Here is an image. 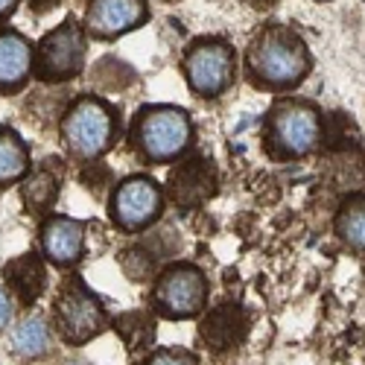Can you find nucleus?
<instances>
[{
  "mask_svg": "<svg viewBox=\"0 0 365 365\" xmlns=\"http://www.w3.org/2000/svg\"><path fill=\"white\" fill-rule=\"evenodd\" d=\"M111 222L126 231V234H140L152 222H158L164 214V190L158 181L146 175H129L123 178L111 193Z\"/></svg>",
  "mask_w": 365,
  "mask_h": 365,
  "instance_id": "nucleus-9",
  "label": "nucleus"
},
{
  "mask_svg": "<svg viewBox=\"0 0 365 365\" xmlns=\"http://www.w3.org/2000/svg\"><path fill=\"white\" fill-rule=\"evenodd\" d=\"M41 249L44 257L58 269L76 266L85 255V222L62 214L47 217L41 225Z\"/></svg>",
  "mask_w": 365,
  "mask_h": 365,
  "instance_id": "nucleus-12",
  "label": "nucleus"
},
{
  "mask_svg": "<svg viewBox=\"0 0 365 365\" xmlns=\"http://www.w3.org/2000/svg\"><path fill=\"white\" fill-rule=\"evenodd\" d=\"M316 4H324V0H316Z\"/></svg>",
  "mask_w": 365,
  "mask_h": 365,
  "instance_id": "nucleus-26",
  "label": "nucleus"
},
{
  "mask_svg": "<svg viewBox=\"0 0 365 365\" xmlns=\"http://www.w3.org/2000/svg\"><path fill=\"white\" fill-rule=\"evenodd\" d=\"M85 56H88L85 26L76 18H65L38 41L33 56V73L47 85L68 82L82 73Z\"/></svg>",
  "mask_w": 365,
  "mask_h": 365,
  "instance_id": "nucleus-6",
  "label": "nucleus"
},
{
  "mask_svg": "<svg viewBox=\"0 0 365 365\" xmlns=\"http://www.w3.org/2000/svg\"><path fill=\"white\" fill-rule=\"evenodd\" d=\"M217 190V170L207 158H187L181 161L167 181V196L178 207H199Z\"/></svg>",
  "mask_w": 365,
  "mask_h": 365,
  "instance_id": "nucleus-11",
  "label": "nucleus"
},
{
  "mask_svg": "<svg viewBox=\"0 0 365 365\" xmlns=\"http://www.w3.org/2000/svg\"><path fill=\"white\" fill-rule=\"evenodd\" d=\"M313 68L304 38L287 24H269L252 38L246 50V71L255 88L292 91L307 79Z\"/></svg>",
  "mask_w": 365,
  "mask_h": 365,
  "instance_id": "nucleus-1",
  "label": "nucleus"
},
{
  "mask_svg": "<svg viewBox=\"0 0 365 365\" xmlns=\"http://www.w3.org/2000/svg\"><path fill=\"white\" fill-rule=\"evenodd\" d=\"M246 6H252V9H257V12H269V9H275L281 0H242Z\"/></svg>",
  "mask_w": 365,
  "mask_h": 365,
  "instance_id": "nucleus-24",
  "label": "nucleus"
},
{
  "mask_svg": "<svg viewBox=\"0 0 365 365\" xmlns=\"http://www.w3.org/2000/svg\"><path fill=\"white\" fill-rule=\"evenodd\" d=\"M56 327L62 333V339L68 345H85L94 336H100L106 327V307L100 304V298L85 287L82 278L71 275L62 289L56 295Z\"/></svg>",
  "mask_w": 365,
  "mask_h": 365,
  "instance_id": "nucleus-7",
  "label": "nucleus"
},
{
  "mask_svg": "<svg viewBox=\"0 0 365 365\" xmlns=\"http://www.w3.org/2000/svg\"><path fill=\"white\" fill-rule=\"evenodd\" d=\"M4 281L9 284V289L15 292V298L24 307H33L47 289V266L38 255L15 257L4 269Z\"/></svg>",
  "mask_w": 365,
  "mask_h": 365,
  "instance_id": "nucleus-16",
  "label": "nucleus"
},
{
  "mask_svg": "<svg viewBox=\"0 0 365 365\" xmlns=\"http://www.w3.org/2000/svg\"><path fill=\"white\" fill-rule=\"evenodd\" d=\"M12 295H9V289L0 284V333H4L6 327H9V322H12Z\"/></svg>",
  "mask_w": 365,
  "mask_h": 365,
  "instance_id": "nucleus-22",
  "label": "nucleus"
},
{
  "mask_svg": "<svg viewBox=\"0 0 365 365\" xmlns=\"http://www.w3.org/2000/svg\"><path fill=\"white\" fill-rule=\"evenodd\" d=\"M36 47L12 26L0 29V94H18L33 76Z\"/></svg>",
  "mask_w": 365,
  "mask_h": 365,
  "instance_id": "nucleus-13",
  "label": "nucleus"
},
{
  "mask_svg": "<svg viewBox=\"0 0 365 365\" xmlns=\"http://www.w3.org/2000/svg\"><path fill=\"white\" fill-rule=\"evenodd\" d=\"M68 155L76 161H97L120 138V114L111 103L94 94H82L62 114L58 126Z\"/></svg>",
  "mask_w": 365,
  "mask_h": 365,
  "instance_id": "nucleus-2",
  "label": "nucleus"
},
{
  "mask_svg": "<svg viewBox=\"0 0 365 365\" xmlns=\"http://www.w3.org/2000/svg\"><path fill=\"white\" fill-rule=\"evenodd\" d=\"M336 234L354 252H365V196H351L342 202L336 217Z\"/></svg>",
  "mask_w": 365,
  "mask_h": 365,
  "instance_id": "nucleus-19",
  "label": "nucleus"
},
{
  "mask_svg": "<svg viewBox=\"0 0 365 365\" xmlns=\"http://www.w3.org/2000/svg\"><path fill=\"white\" fill-rule=\"evenodd\" d=\"M29 149L21 135L9 126H0V187L18 185L29 173Z\"/></svg>",
  "mask_w": 365,
  "mask_h": 365,
  "instance_id": "nucleus-18",
  "label": "nucleus"
},
{
  "mask_svg": "<svg viewBox=\"0 0 365 365\" xmlns=\"http://www.w3.org/2000/svg\"><path fill=\"white\" fill-rule=\"evenodd\" d=\"M193 120L178 106H146L132 123V146L146 164H170L187 152Z\"/></svg>",
  "mask_w": 365,
  "mask_h": 365,
  "instance_id": "nucleus-3",
  "label": "nucleus"
},
{
  "mask_svg": "<svg viewBox=\"0 0 365 365\" xmlns=\"http://www.w3.org/2000/svg\"><path fill=\"white\" fill-rule=\"evenodd\" d=\"M18 6H21V0H0V24H4L6 18H12Z\"/></svg>",
  "mask_w": 365,
  "mask_h": 365,
  "instance_id": "nucleus-23",
  "label": "nucleus"
},
{
  "mask_svg": "<svg viewBox=\"0 0 365 365\" xmlns=\"http://www.w3.org/2000/svg\"><path fill=\"white\" fill-rule=\"evenodd\" d=\"M29 6H33V12H50L58 6V0H26Z\"/></svg>",
  "mask_w": 365,
  "mask_h": 365,
  "instance_id": "nucleus-25",
  "label": "nucleus"
},
{
  "mask_svg": "<svg viewBox=\"0 0 365 365\" xmlns=\"http://www.w3.org/2000/svg\"><path fill=\"white\" fill-rule=\"evenodd\" d=\"M58 187H62V161L47 158L36 170L26 173L21 187V202L33 217H47L58 199Z\"/></svg>",
  "mask_w": 365,
  "mask_h": 365,
  "instance_id": "nucleus-14",
  "label": "nucleus"
},
{
  "mask_svg": "<svg viewBox=\"0 0 365 365\" xmlns=\"http://www.w3.org/2000/svg\"><path fill=\"white\" fill-rule=\"evenodd\" d=\"M322 140V111L304 100H281L266 120V149L272 158L295 161L319 149Z\"/></svg>",
  "mask_w": 365,
  "mask_h": 365,
  "instance_id": "nucleus-4",
  "label": "nucleus"
},
{
  "mask_svg": "<svg viewBox=\"0 0 365 365\" xmlns=\"http://www.w3.org/2000/svg\"><path fill=\"white\" fill-rule=\"evenodd\" d=\"M146 365H199V362L193 354L181 351V348H161L146 359Z\"/></svg>",
  "mask_w": 365,
  "mask_h": 365,
  "instance_id": "nucleus-21",
  "label": "nucleus"
},
{
  "mask_svg": "<svg viewBox=\"0 0 365 365\" xmlns=\"http://www.w3.org/2000/svg\"><path fill=\"white\" fill-rule=\"evenodd\" d=\"M152 304L164 319H193L207 304V278L193 263H173L167 266L158 284L152 289Z\"/></svg>",
  "mask_w": 365,
  "mask_h": 365,
  "instance_id": "nucleus-8",
  "label": "nucleus"
},
{
  "mask_svg": "<svg viewBox=\"0 0 365 365\" xmlns=\"http://www.w3.org/2000/svg\"><path fill=\"white\" fill-rule=\"evenodd\" d=\"M202 342L210 345L214 351H231L234 345H240L242 333H246V313H242L240 304H222V307H214L210 316L202 319L199 324Z\"/></svg>",
  "mask_w": 365,
  "mask_h": 365,
  "instance_id": "nucleus-15",
  "label": "nucleus"
},
{
  "mask_svg": "<svg viewBox=\"0 0 365 365\" xmlns=\"http://www.w3.org/2000/svg\"><path fill=\"white\" fill-rule=\"evenodd\" d=\"M149 21V0H91L85 33L97 41H114Z\"/></svg>",
  "mask_w": 365,
  "mask_h": 365,
  "instance_id": "nucleus-10",
  "label": "nucleus"
},
{
  "mask_svg": "<svg viewBox=\"0 0 365 365\" xmlns=\"http://www.w3.org/2000/svg\"><path fill=\"white\" fill-rule=\"evenodd\" d=\"M170 4H175V0H170Z\"/></svg>",
  "mask_w": 365,
  "mask_h": 365,
  "instance_id": "nucleus-27",
  "label": "nucleus"
},
{
  "mask_svg": "<svg viewBox=\"0 0 365 365\" xmlns=\"http://www.w3.org/2000/svg\"><path fill=\"white\" fill-rule=\"evenodd\" d=\"M181 71L196 97L217 100L237 82V53L225 38H196L181 58Z\"/></svg>",
  "mask_w": 365,
  "mask_h": 365,
  "instance_id": "nucleus-5",
  "label": "nucleus"
},
{
  "mask_svg": "<svg viewBox=\"0 0 365 365\" xmlns=\"http://www.w3.org/2000/svg\"><path fill=\"white\" fill-rule=\"evenodd\" d=\"M114 327L120 330V336L126 339V345H129L132 351H143V348L152 342V336H155V322H152L146 313H140V310L120 316V319L114 322Z\"/></svg>",
  "mask_w": 365,
  "mask_h": 365,
  "instance_id": "nucleus-20",
  "label": "nucleus"
},
{
  "mask_svg": "<svg viewBox=\"0 0 365 365\" xmlns=\"http://www.w3.org/2000/svg\"><path fill=\"white\" fill-rule=\"evenodd\" d=\"M12 354L24 362H33L41 359L53 351V333L44 316H26L12 327V336H9Z\"/></svg>",
  "mask_w": 365,
  "mask_h": 365,
  "instance_id": "nucleus-17",
  "label": "nucleus"
}]
</instances>
